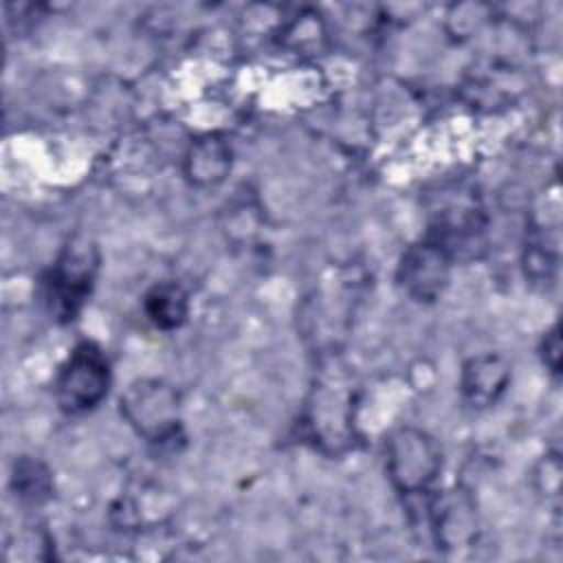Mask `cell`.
I'll return each mask as SVG.
<instances>
[{
  "instance_id": "obj_1",
  "label": "cell",
  "mask_w": 563,
  "mask_h": 563,
  "mask_svg": "<svg viewBox=\"0 0 563 563\" xmlns=\"http://www.w3.org/2000/svg\"><path fill=\"white\" fill-rule=\"evenodd\" d=\"M110 363L92 341L73 347L55 378V398L62 411L77 416L95 409L110 387Z\"/></svg>"
},
{
  "instance_id": "obj_2",
  "label": "cell",
  "mask_w": 563,
  "mask_h": 563,
  "mask_svg": "<svg viewBox=\"0 0 563 563\" xmlns=\"http://www.w3.org/2000/svg\"><path fill=\"white\" fill-rule=\"evenodd\" d=\"M125 422L150 442L169 440L180 424V396L161 378H136L119 398Z\"/></svg>"
},
{
  "instance_id": "obj_3",
  "label": "cell",
  "mask_w": 563,
  "mask_h": 563,
  "mask_svg": "<svg viewBox=\"0 0 563 563\" xmlns=\"http://www.w3.org/2000/svg\"><path fill=\"white\" fill-rule=\"evenodd\" d=\"M385 466L400 493H422L442 468V451L427 431L400 427L385 442Z\"/></svg>"
},
{
  "instance_id": "obj_4",
  "label": "cell",
  "mask_w": 563,
  "mask_h": 563,
  "mask_svg": "<svg viewBox=\"0 0 563 563\" xmlns=\"http://www.w3.org/2000/svg\"><path fill=\"white\" fill-rule=\"evenodd\" d=\"M97 262V251L86 240H73L62 251L48 277V301L57 317L73 319L84 306L95 279Z\"/></svg>"
},
{
  "instance_id": "obj_5",
  "label": "cell",
  "mask_w": 563,
  "mask_h": 563,
  "mask_svg": "<svg viewBox=\"0 0 563 563\" xmlns=\"http://www.w3.org/2000/svg\"><path fill=\"white\" fill-rule=\"evenodd\" d=\"M451 255L435 240H424L409 246L398 264V284L418 301H433L449 284Z\"/></svg>"
},
{
  "instance_id": "obj_6",
  "label": "cell",
  "mask_w": 563,
  "mask_h": 563,
  "mask_svg": "<svg viewBox=\"0 0 563 563\" xmlns=\"http://www.w3.org/2000/svg\"><path fill=\"white\" fill-rule=\"evenodd\" d=\"M231 145L220 134H205L196 139L185 154V176L196 187H213L231 172Z\"/></svg>"
},
{
  "instance_id": "obj_7",
  "label": "cell",
  "mask_w": 563,
  "mask_h": 563,
  "mask_svg": "<svg viewBox=\"0 0 563 563\" xmlns=\"http://www.w3.org/2000/svg\"><path fill=\"white\" fill-rule=\"evenodd\" d=\"M435 537L446 548H460L475 534V504L462 488L446 490L433 506Z\"/></svg>"
},
{
  "instance_id": "obj_8",
  "label": "cell",
  "mask_w": 563,
  "mask_h": 563,
  "mask_svg": "<svg viewBox=\"0 0 563 563\" xmlns=\"http://www.w3.org/2000/svg\"><path fill=\"white\" fill-rule=\"evenodd\" d=\"M510 378L508 365L495 354H482L471 358L462 369V391L475 407L493 405L506 389Z\"/></svg>"
},
{
  "instance_id": "obj_9",
  "label": "cell",
  "mask_w": 563,
  "mask_h": 563,
  "mask_svg": "<svg viewBox=\"0 0 563 563\" xmlns=\"http://www.w3.org/2000/svg\"><path fill=\"white\" fill-rule=\"evenodd\" d=\"M143 308L147 319L158 330H176L189 314V297L183 286L174 282H161L147 290Z\"/></svg>"
},
{
  "instance_id": "obj_10",
  "label": "cell",
  "mask_w": 563,
  "mask_h": 563,
  "mask_svg": "<svg viewBox=\"0 0 563 563\" xmlns=\"http://www.w3.org/2000/svg\"><path fill=\"white\" fill-rule=\"evenodd\" d=\"M543 361L545 365L552 369V372H559V365H561V339H559V330L552 328L548 334H545V341H543Z\"/></svg>"
}]
</instances>
